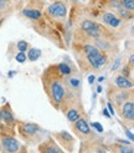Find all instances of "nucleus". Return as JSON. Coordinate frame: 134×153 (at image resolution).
Instances as JSON below:
<instances>
[{"label":"nucleus","instance_id":"f257e3e1","mask_svg":"<svg viewBox=\"0 0 134 153\" xmlns=\"http://www.w3.org/2000/svg\"><path fill=\"white\" fill-rule=\"evenodd\" d=\"M82 52L87 61V70L99 71L108 62V56L94 42H85L82 45Z\"/></svg>","mask_w":134,"mask_h":153},{"label":"nucleus","instance_id":"f03ea898","mask_svg":"<svg viewBox=\"0 0 134 153\" xmlns=\"http://www.w3.org/2000/svg\"><path fill=\"white\" fill-rule=\"evenodd\" d=\"M46 88L49 97L55 107L61 106L63 98L66 96V83H65V76L60 72L58 67H56V74L54 75V77L50 79L46 83Z\"/></svg>","mask_w":134,"mask_h":153},{"label":"nucleus","instance_id":"7ed1b4c3","mask_svg":"<svg viewBox=\"0 0 134 153\" xmlns=\"http://www.w3.org/2000/svg\"><path fill=\"white\" fill-rule=\"evenodd\" d=\"M73 131L76 132L77 136H85V137H91L93 138V133L91 131V125L88 121L83 117H80L77 121L73 122Z\"/></svg>","mask_w":134,"mask_h":153},{"label":"nucleus","instance_id":"20e7f679","mask_svg":"<svg viewBox=\"0 0 134 153\" xmlns=\"http://www.w3.org/2000/svg\"><path fill=\"white\" fill-rule=\"evenodd\" d=\"M47 13L55 19H65L67 15V6L62 1H56L47 7Z\"/></svg>","mask_w":134,"mask_h":153},{"label":"nucleus","instance_id":"39448f33","mask_svg":"<svg viewBox=\"0 0 134 153\" xmlns=\"http://www.w3.org/2000/svg\"><path fill=\"white\" fill-rule=\"evenodd\" d=\"M20 142L14 138V137H3L1 142H0V151L4 152H9V153H14L20 151Z\"/></svg>","mask_w":134,"mask_h":153},{"label":"nucleus","instance_id":"423d86ee","mask_svg":"<svg viewBox=\"0 0 134 153\" xmlns=\"http://www.w3.org/2000/svg\"><path fill=\"white\" fill-rule=\"evenodd\" d=\"M121 116L127 121H134V101L127 98L121 103Z\"/></svg>","mask_w":134,"mask_h":153},{"label":"nucleus","instance_id":"0eeeda50","mask_svg":"<svg viewBox=\"0 0 134 153\" xmlns=\"http://www.w3.org/2000/svg\"><path fill=\"white\" fill-rule=\"evenodd\" d=\"M20 132L24 137H32L36 136L41 131V128L37 126L36 123H27V122H24V123L20 125Z\"/></svg>","mask_w":134,"mask_h":153},{"label":"nucleus","instance_id":"6e6552de","mask_svg":"<svg viewBox=\"0 0 134 153\" xmlns=\"http://www.w3.org/2000/svg\"><path fill=\"white\" fill-rule=\"evenodd\" d=\"M101 20L103 24H106L107 26H110V27H114V29L118 27L122 22V20L119 19L117 15L112 14V13H103L101 16Z\"/></svg>","mask_w":134,"mask_h":153},{"label":"nucleus","instance_id":"1a4fd4ad","mask_svg":"<svg viewBox=\"0 0 134 153\" xmlns=\"http://www.w3.org/2000/svg\"><path fill=\"white\" fill-rule=\"evenodd\" d=\"M114 83H116V86L118 88H121V90H128V88L133 87V82L129 79H127L125 76H123V75L117 76V77L114 79Z\"/></svg>","mask_w":134,"mask_h":153},{"label":"nucleus","instance_id":"9d476101","mask_svg":"<svg viewBox=\"0 0 134 153\" xmlns=\"http://www.w3.org/2000/svg\"><path fill=\"white\" fill-rule=\"evenodd\" d=\"M41 151L46 152V153H61V152H63V149L60 148L52 140H49L45 144H42Z\"/></svg>","mask_w":134,"mask_h":153},{"label":"nucleus","instance_id":"9b49d317","mask_svg":"<svg viewBox=\"0 0 134 153\" xmlns=\"http://www.w3.org/2000/svg\"><path fill=\"white\" fill-rule=\"evenodd\" d=\"M0 117H1V121H4L6 125H13L15 122V117L9 107H3L0 110Z\"/></svg>","mask_w":134,"mask_h":153},{"label":"nucleus","instance_id":"f8f14e48","mask_svg":"<svg viewBox=\"0 0 134 153\" xmlns=\"http://www.w3.org/2000/svg\"><path fill=\"white\" fill-rule=\"evenodd\" d=\"M57 138H60L62 141V143L65 144L66 143V146H70L71 149H73V144H74V138H73V136H71L70 133H67V132H58L57 134Z\"/></svg>","mask_w":134,"mask_h":153},{"label":"nucleus","instance_id":"ddd939ff","mask_svg":"<svg viewBox=\"0 0 134 153\" xmlns=\"http://www.w3.org/2000/svg\"><path fill=\"white\" fill-rule=\"evenodd\" d=\"M22 14L31 20H39L41 18V11L35 10V9H25V10H22Z\"/></svg>","mask_w":134,"mask_h":153},{"label":"nucleus","instance_id":"4468645a","mask_svg":"<svg viewBox=\"0 0 134 153\" xmlns=\"http://www.w3.org/2000/svg\"><path fill=\"white\" fill-rule=\"evenodd\" d=\"M41 56V50L40 49H30L29 50V53H27V59L30 61H36L37 59H39Z\"/></svg>","mask_w":134,"mask_h":153},{"label":"nucleus","instance_id":"2eb2a0df","mask_svg":"<svg viewBox=\"0 0 134 153\" xmlns=\"http://www.w3.org/2000/svg\"><path fill=\"white\" fill-rule=\"evenodd\" d=\"M58 70H60V72H61L65 77L66 76H68V75H71L72 74V70H71V66L68 65V64H66V62H61L58 66Z\"/></svg>","mask_w":134,"mask_h":153},{"label":"nucleus","instance_id":"dca6fc26","mask_svg":"<svg viewBox=\"0 0 134 153\" xmlns=\"http://www.w3.org/2000/svg\"><path fill=\"white\" fill-rule=\"evenodd\" d=\"M121 5L129 11L134 10V0H121Z\"/></svg>","mask_w":134,"mask_h":153},{"label":"nucleus","instance_id":"f3484780","mask_svg":"<svg viewBox=\"0 0 134 153\" xmlns=\"http://www.w3.org/2000/svg\"><path fill=\"white\" fill-rule=\"evenodd\" d=\"M26 59H27V55L24 52V51H20L16 56H15V60L18 61V62H20V64H22V62H25L26 61Z\"/></svg>","mask_w":134,"mask_h":153},{"label":"nucleus","instance_id":"a211bd4d","mask_svg":"<svg viewBox=\"0 0 134 153\" xmlns=\"http://www.w3.org/2000/svg\"><path fill=\"white\" fill-rule=\"evenodd\" d=\"M16 48L19 49V51H26L27 49H29V44L26 42V41H24V40H21V41H19L18 44H16Z\"/></svg>","mask_w":134,"mask_h":153},{"label":"nucleus","instance_id":"6ab92c4d","mask_svg":"<svg viewBox=\"0 0 134 153\" xmlns=\"http://www.w3.org/2000/svg\"><path fill=\"white\" fill-rule=\"evenodd\" d=\"M117 146H118V151L122 152V153H132V152H134L133 148H130L128 146H122V144H117Z\"/></svg>","mask_w":134,"mask_h":153},{"label":"nucleus","instance_id":"aec40b11","mask_svg":"<svg viewBox=\"0 0 134 153\" xmlns=\"http://www.w3.org/2000/svg\"><path fill=\"white\" fill-rule=\"evenodd\" d=\"M91 127H93L94 129H97L99 133H102L103 132V127H102V125L99 123V122H92L91 123Z\"/></svg>","mask_w":134,"mask_h":153},{"label":"nucleus","instance_id":"412c9836","mask_svg":"<svg viewBox=\"0 0 134 153\" xmlns=\"http://www.w3.org/2000/svg\"><path fill=\"white\" fill-rule=\"evenodd\" d=\"M6 9V1L5 0H0V13H3Z\"/></svg>","mask_w":134,"mask_h":153},{"label":"nucleus","instance_id":"4be33fe9","mask_svg":"<svg viewBox=\"0 0 134 153\" xmlns=\"http://www.w3.org/2000/svg\"><path fill=\"white\" fill-rule=\"evenodd\" d=\"M125 133H127V136H128L129 138H130V140H132V141L134 142V134H133V133H132L130 131H128V129H125Z\"/></svg>","mask_w":134,"mask_h":153},{"label":"nucleus","instance_id":"5701e85b","mask_svg":"<svg viewBox=\"0 0 134 153\" xmlns=\"http://www.w3.org/2000/svg\"><path fill=\"white\" fill-rule=\"evenodd\" d=\"M94 80H96V76H94V75H91V76H89V77H88V82L91 83V85H92V83L94 82Z\"/></svg>","mask_w":134,"mask_h":153},{"label":"nucleus","instance_id":"b1692460","mask_svg":"<svg viewBox=\"0 0 134 153\" xmlns=\"http://www.w3.org/2000/svg\"><path fill=\"white\" fill-rule=\"evenodd\" d=\"M103 114H104V116H106L107 118H110V114H109V112H108L107 108H103Z\"/></svg>","mask_w":134,"mask_h":153},{"label":"nucleus","instance_id":"393cba45","mask_svg":"<svg viewBox=\"0 0 134 153\" xmlns=\"http://www.w3.org/2000/svg\"><path fill=\"white\" fill-rule=\"evenodd\" d=\"M107 106H108V110L110 111V114H114V110H113V106H112L110 103H108Z\"/></svg>","mask_w":134,"mask_h":153},{"label":"nucleus","instance_id":"a878e982","mask_svg":"<svg viewBox=\"0 0 134 153\" xmlns=\"http://www.w3.org/2000/svg\"><path fill=\"white\" fill-rule=\"evenodd\" d=\"M129 61H130V64H132V65L134 66V55H132V56H130V59H129Z\"/></svg>","mask_w":134,"mask_h":153},{"label":"nucleus","instance_id":"bb28decb","mask_svg":"<svg viewBox=\"0 0 134 153\" xmlns=\"http://www.w3.org/2000/svg\"><path fill=\"white\" fill-rule=\"evenodd\" d=\"M97 91H98V92H101V91H102V87H101V86H98V88H97Z\"/></svg>","mask_w":134,"mask_h":153},{"label":"nucleus","instance_id":"cd10ccee","mask_svg":"<svg viewBox=\"0 0 134 153\" xmlns=\"http://www.w3.org/2000/svg\"><path fill=\"white\" fill-rule=\"evenodd\" d=\"M0 25H1V20H0Z\"/></svg>","mask_w":134,"mask_h":153},{"label":"nucleus","instance_id":"c85d7f7f","mask_svg":"<svg viewBox=\"0 0 134 153\" xmlns=\"http://www.w3.org/2000/svg\"><path fill=\"white\" fill-rule=\"evenodd\" d=\"M5 1H9V0H5Z\"/></svg>","mask_w":134,"mask_h":153}]
</instances>
